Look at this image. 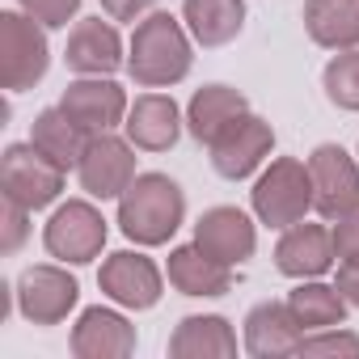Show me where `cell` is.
Instances as JSON below:
<instances>
[{
  "label": "cell",
  "mask_w": 359,
  "mask_h": 359,
  "mask_svg": "<svg viewBox=\"0 0 359 359\" xmlns=\"http://www.w3.org/2000/svg\"><path fill=\"white\" fill-rule=\"evenodd\" d=\"M13 304L30 325H60L81 304V283L68 262H34L13 283Z\"/></svg>",
  "instance_id": "52a82bcc"
},
{
  "label": "cell",
  "mask_w": 359,
  "mask_h": 359,
  "mask_svg": "<svg viewBox=\"0 0 359 359\" xmlns=\"http://www.w3.org/2000/svg\"><path fill=\"white\" fill-rule=\"evenodd\" d=\"M195 245L208 250L216 262L224 266H245L258 250V216L241 212V208H208L199 220H195Z\"/></svg>",
  "instance_id": "4fadbf2b"
},
{
  "label": "cell",
  "mask_w": 359,
  "mask_h": 359,
  "mask_svg": "<svg viewBox=\"0 0 359 359\" xmlns=\"http://www.w3.org/2000/svg\"><path fill=\"white\" fill-rule=\"evenodd\" d=\"M355 156H359V144H355Z\"/></svg>",
  "instance_id": "d6a6232c"
},
{
  "label": "cell",
  "mask_w": 359,
  "mask_h": 359,
  "mask_svg": "<svg viewBox=\"0 0 359 359\" xmlns=\"http://www.w3.org/2000/svg\"><path fill=\"white\" fill-rule=\"evenodd\" d=\"M64 182H68V169L47 161L30 140L9 144L0 152V199H13L30 212H43L51 203H60Z\"/></svg>",
  "instance_id": "8992f818"
},
{
  "label": "cell",
  "mask_w": 359,
  "mask_h": 359,
  "mask_svg": "<svg viewBox=\"0 0 359 359\" xmlns=\"http://www.w3.org/2000/svg\"><path fill=\"white\" fill-rule=\"evenodd\" d=\"M330 229H334V250H338V262H355V258H359V203H355L346 216L330 220Z\"/></svg>",
  "instance_id": "f546056e"
},
{
  "label": "cell",
  "mask_w": 359,
  "mask_h": 359,
  "mask_svg": "<svg viewBox=\"0 0 359 359\" xmlns=\"http://www.w3.org/2000/svg\"><path fill=\"white\" fill-rule=\"evenodd\" d=\"M212 169L224 177V182H245V177H258V169L271 161L275 152V127L262 114H241L212 148Z\"/></svg>",
  "instance_id": "8fae6325"
},
{
  "label": "cell",
  "mask_w": 359,
  "mask_h": 359,
  "mask_svg": "<svg viewBox=\"0 0 359 359\" xmlns=\"http://www.w3.org/2000/svg\"><path fill=\"white\" fill-rule=\"evenodd\" d=\"M127 241L156 250L177 237V229L187 224V191L173 182L169 173H135V182L118 195V220Z\"/></svg>",
  "instance_id": "7a4b0ae2"
},
{
  "label": "cell",
  "mask_w": 359,
  "mask_h": 359,
  "mask_svg": "<svg viewBox=\"0 0 359 359\" xmlns=\"http://www.w3.org/2000/svg\"><path fill=\"white\" fill-rule=\"evenodd\" d=\"M165 275H169V287H173V292H182V296H191V300H216V296L233 292V266L216 262V258H212L208 250H199L195 241L169 250Z\"/></svg>",
  "instance_id": "ffe728a7"
},
{
  "label": "cell",
  "mask_w": 359,
  "mask_h": 359,
  "mask_svg": "<svg viewBox=\"0 0 359 359\" xmlns=\"http://www.w3.org/2000/svg\"><path fill=\"white\" fill-rule=\"evenodd\" d=\"M187 131V110L173 102V93L165 89H148L131 102L127 118H123V135L140 148V152H169L177 148Z\"/></svg>",
  "instance_id": "9a60e30c"
},
{
  "label": "cell",
  "mask_w": 359,
  "mask_h": 359,
  "mask_svg": "<svg viewBox=\"0 0 359 359\" xmlns=\"http://www.w3.org/2000/svg\"><path fill=\"white\" fill-rule=\"evenodd\" d=\"M72 355L76 359H127L135 355L140 346V334L135 325L123 317V309H106V304H93L76 317L72 325V338H68Z\"/></svg>",
  "instance_id": "e0dca14e"
},
{
  "label": "cell",
  "mask_w": 359,
  "mask_h": 359,
  "mask_svg": "<svg viewBox=\"0 0 359 359\" xmlns=\"http://www.w3.org/2000/svg\"><path fill=\"white\" fill-rule=\"evenodd\" d=\"M182 22L203 51L229 47L245 30V0H182Z\"/></svg>",
  "instance_id": "cb8c5ba5"
},
{
  "label": "cell",
  "mask_w": 359,
  "mask_h": 359,
  "mask_svg": "<svg viewBox=\"0 0 359 359\" xmlns=\"http://www.w3.org/2000/svg\"><path fill=\"white\" fill-rule=\"evenodd\" d=\"M334 287L342 292V300H346L351 309H359V258H355V262H338Z\"/></svg>",
  "instance_id": "1f68e13d"
},
{
  "label": "cell",
  "mask_w": 359,
  "mask_h": 359,
  "mask_svg": "<svg viewBox=\"0 0 359 359\" xmlns=\"http://www.w3.org/2000/svg\"><path fill=\"white\" fill-rule=\"evenodd\" d=\"M135 144L127 140V135H118V131H97V135H89V144H85V152H81V165H76V182H81V191L89 195V199H97V203H118V195L135 182Z\"/></svg>",
  "instance_id": "9c48e42d"
},
{
  "label": "cell",
  "mask_w": 359,
  "mask_h": 359,
  "mask_svg": "<svg viewBox=\"0 0 359 359\" xmlns=\"http://www.w3.org/2000/svg\"><path fill=\"white\" fill-rule=\"evenodd\" d=\"M321 89L334 110L359 114V47L330 55V64L321 68Z\"/></svg>",
  "instance_id": "484cf974"
},
{
  "label": "cell",
  "mask_w": 359,
  "mask_h": 359,
  "mask_svg": "<svg viewBox=\"0 0 359 359\" xmlns=\"http://www.w3.org/2000/svg\"><path fill=\"white\" fill-rule=\"evenodd\" d=\"M296 355H300V359H304V355H351V359H359V334H351V330H342V325L309 330V334H300Z\"/></svg>",
  "instance_id": "4316f807"
},
{
  "label": "cell",
  "mask_w": 359,
  "mask_h": 359,
  "mask_svg": "<svg viewBox=\"0 0 359 359\" xmlns=\"http://www.w3.org/2000/svg\"><path fill=\"white\" fill-rule=\"evenodd\" d=\"M18 9L30 13L47 30H68L81 13V0H18Z\"/></svg>",
  "instance_id": "f1b7e54d"
},
{
  "label": "cell",
  "mask_w": 359,
  "mask_h": 359,
  "mask_svg": "<svg viewBox=\"0 0 359 359\" xmlns=\"http://www.w3.org/2000/svg\"><path fill=\"white\" fill-rule=\"evenodd\" d=\"M34 212L30 208H22V203H13V199H5V208H0V233H5V237H0V254H18L22 245H26V237L34 233Z\"/></svg>",
  "instance_id": "83f0119b"
},
{
  "label": "cell",
  "mask_w": 359,
  "mask_h": 359,
  "mask_svg": "<svg viewBox=\"0 0 359 359\" xmlns=\"http://www.w3.org/2000/svg\"><path fill=\"white\" fill-rule=\"evenodd\" d=\"M304 34L321 51L359 47V0H304Z\"/></svg>",
  "instance_id": "7402d4cb"
},
{
  "label": "cell",
  "mask_w": 359,
  "mask_h": 359,
  "mask_svg": "<svg viewBox=\"0 0 359 359\" xmlns=\"http://www.w3.org/2000/svg\"><path fill=\"white\" fill-rule=\"evenodd\" d=\"M241 114H250V97L241 89H233V85L212 81V85L191 93V102H187V131H191L195 144L212 148Z\"/></svg>",
  "instance_id": "d6986e66"
},
{
  "label": "cell",
  "mask_w": 359,
  "mask_h": 359,
  "mask_svg": "<svg viewBox=\"0 0 359 359\" xmlns=\"http://www.w3.org/2000/svg\"><path fill=\"white\" fill-rule=\"evenodd\" d=\"M47 72H51L47 26H39L22 9H5L0 13V81H5V89L26 93L43 85Z\"/></svg>",
  "instance_id": "277c9868"
},
{
  "label": "cell",
  "mask_w": 359,
  "mask_h": 359,
  "mask_svg": "<svg viewBox=\"0 0 359 359\" xmlns=\"http://www.w3.org/2000/svg\"><path fill=\"white\" fill-rule=\"evenodd\" d=\"M313 173V212L321 220H338L359 203V156L342 144H317L309 156Z\"/></svg>",
  "instance_id": "30bf717a"
},
{
  "label": "cell",
  "mask_w": 359,
  "mask_h": 359,
  "mask_svg": "<svg viewBox=\"0 0 359 359\" xmlns=\"http://www.w3.org/2000/svg\"><path fill=\"white\" fill-rule=\"evenodd\" d=\"M250 208H254L258 224H266L275 233L309 220V212H313V173H309V161H300V156H271L258 169V177H254Z\"/></svg>",
  "instance_id": "3957f363"
},
{
  "label": "cell",
  "mask_w": 359,
  "mask_h": 359,
  "mask_svg": "<svg viewBox=\"0 0 359 359\" xmlns=\"http://www.w3.org/2000/svg\"><path fill=\"white\" fill-rule=\"evenodd\" d=\"M195 39L182 18L165 9H152L148 18L135 22L127 39V76L140 89H173L182 85L195 68Z\"/></svg>",
  "instance_id": "6da1fadb"
},
{
  "label": "cell",
  "mask_w": 359,
  "mask_h": 359,
  "mask_svg": "<svg viewBox=\"0 0 359 359\" xmlns=\"http://www.w3.org/2000/svg\"><path fill=\"white\" fill-rule=\"evenodd\" d=\"M30 144H34L47 161H55L60 169H72V173H76L81 152H85V144H89V131L55 102V106H43V110L34 114V123H30Z\"/></svg>",
  "instance_id": "603a6c76"
},
{
  "label": "cell",
  "mask_w": 359,
  "mask_h": 359,
  "mask_svg": "<svg viewBox=\"0 0 359 359\" xmlns=\"http://www.w3.org/2000/svg\"><path fill=\"white\" fill-rule=\"evenodd\" d=\"M64 64L76 76H114L127 68V43L114 18H76L64 43Z\"/></svg>",
  "instance_id": "7c38bea8"
},
{
  "label": "cell",
  "mask_w": 359,
  "mask_h": 359,
  "mask_svg": "<svg viewBox=\"0 0 359 359\" xmlns=\"http://www.w3.org/2000/svg\"><path fill=\"white\" fill-rule=\"evenodd\" d=\"M165 351L173 359H233L237 355V330L220 313H191L173 325Z\"/></svg>",
  "instance_id": "44dd1931"
},
{
  "label": "cell",
  "mask_w": 359,
  "mask_h": 359,
  "mask_svg": "<svg viewBox=\"0 0 359 359\" xmlns=\"http://www.w3.org/2000/svg\"><path fill=\"white\" fill-rule=\"evenodd\" d=\"M165 279H169V275L144 254V245H140V250H114V254H106L102 266H97V287H102V296H106L110 304H118V309H131V313L156 309L161 296H165Z\"/></svg>",
  "instance_id": "ba28073f"
},
{
  "label": "cell",
  "mask_w": 359,
  "mask_h": 359,
  "mask_svg": "<svg viewBox=\"0 0 359 359\" xmlns=\"http://www.w3.org/2000/svg\"><path fill=\"white\" fill-rule=\"evenodd\" d=\"M60 106L89 135H97V131H118L123 127V118L131 110V97H127V89L114 76H76L60 93Z\"/></svg>",
  "instance_id": "2e32d148"
},
{
  "label": "cell",
  "mask_w": 359,
  "mask_h": 359,
  "mask_svg": "<svg viewBox=\"0 0 359 359\" xmlns=\"http://www.w3.org/2000/svg\"><path fill=\"white\" fill-rule=\"evenodd\" d=\"M106 216L97 208V199H68L51 212V220L43 224V245L55 262H68V266H89L93 258H102L106 250Z\"/></svg>",
  "instance_id": "5b68a950"
},
{
  "label": "cell",
  "mask_w": 359,
  "mask_h": 359,
  "mask_svg": "<svg viewBox=\"0 0 359 359\" xmlns=\"http://www.w3.org/2000/svg\"><path fill=\"white\" fill-rule=\"evenodd\" d=\"M156 9V0H102V13L106 18H114V22H140V18H148Z\"/></svg>",
  "instance_id": "4dcf8cb0"
},
{
  "label": "cell",
  "mask_w": 359,
  "mask_h": 359,
  "mask_svg": "<svg viewBox=\"0 0 359 359\" xmlns=\"http://www.w3.org/2000/svg\"><path fill=\"white\" fill-rule=\"evenodd\" d=\"M287 309L300 321V330H325V325H342L346 321V300L334 283L325 279H296V287L287 292Z\"/></svg>",
  "instance_id": "d4e9b609"
},
{
  "label": "cell",
  "mask_w": 359,
  "mask_h": 359,
  "mask_svg": "<svg viewBox=\"0 0 359 359\" xmlns=\"http://www.w3.org/2000/svg\"><path fill=\"white\" fill-rule=\"evenodd\" d=\"M338 266V250H334V229L300 220L292 229L279 233L275 241V271L287 279H325Z\"/></svg>",
  "instance_id": "5bb4252c"
},
{
  "label": "cell",
  "mask_w": 359,
  "mask_h": 359,
  "mask_svg": "<svg viewBox=\"0 0 359 359\" xmlns=\"http://www.w3.org/2000/svg\"><path fill=\"white\" fill-rule=\"evenodd\" d=\"M300 321L292 317L287 300H258L245 321H241V346L254 359H279V355H296L300 342Z\"/></svg>",
  "instance_id": "ac0fdd59"
}]
</instances>
